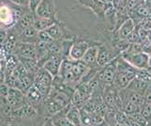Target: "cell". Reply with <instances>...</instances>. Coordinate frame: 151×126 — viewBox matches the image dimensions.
<instances>
[{
  "instance_id": "obj_26",
  "label": "cell",
  "mask_w": 151,
  "mask_h": 126,
  "mask_svg": "<svg viewBox=\"0 0 151 126\" xmlns=\"http://www.w3.org/2000/svg\"><path fill=\"white\" fill-rule=\"evenodd\" d=\"M135 122H136V123L139 125V126H147V122H148V120L144 118L143 116L140 113H135V114H132V115H129Z\"/></svg>"
},
{
  "instance_id": "obj_33",
  "label": "cell",
  "mask_w": 151,
  "mask_h": 126,
  "mask_svg": "<svg viewBox=\"0 0 151 126\" xmlns=\"http://www.w3.org/2000/svg\"><path fill=\"white\" fill-rule=\"evenodd\" d=\"M44 126H55V125H54L53 123H52V122H51V120H50L49 119H47V120H46V122H45Z\"/></svg>"
},
{
  "instance_id": "obj_18",
  "label": "cell",
  "mask_w": 151,
  "mask_h": 126,
  "mask_svg": "<svg viewBox=\"0 0 151 126\" xmlns=\"http://www.w3.org/2000/svg\"><path fill=\"white\" fill-rule=\"evenodd\" d=\"M35 15L33 12H31L29 9H27V12H24L23 15V17L20 19V21L17 23L20 29H23L25 28L31 27V25H34V21H35Z\"/></svg>"
},
{
  "instance_id": "obj_15",
  "label": "cell",
  "mask_w": 151,
  "mask_h": 126,
  "mask_svg": "<svg viewBox=\"0 0 151 126\" xmlns=\"http://www.w3.org/2000/svg\"><path fill=\"white\" fill-rule=\"evenodd\" d=\"M68 107V106H67ZM67 107L55 114L49 119L55 126H75L67 117Z\"/></svg>"
},
{
  "instance_id": "obj_19",
  "label": "cell",
  "mask_w": 151,
  "mask_h": 126,
  "mask_svg": "<svg viewBox=\"0 0 151 126\" xmlns=\"http://www.w3.org/2000/svg\"><path fill=\"white\" fill-rule=\"evenodd\" d=\"M34 75L33 73H27L25 75L22 76L20 78V85H19V90L22 91L24 94L29 88L33 86L34 84Z\"/></svg>"
},
{
  "instance_id": "obj_12",
  "label": "cell",
  "mask_w": 151,
  "mask_h": 126,
  "mask_svg": "<svg viewBox=\"0 0 151 126\" xmlns=\"http://www.w3.org/2000/svg\"><path fill=\"white\" fill-rule=\"evenodd\" d=\"M135 28H136V24H135L132 18L129 17L124 21L122 25L116 31V36L120 39H128L129 36L133 32Z\"/></svg>"
},
{
  "instance_id": "obj_4",
  "label": "cell",
  "mask_w": 151,
  "mask_h": 126,
  "mask_svg": "<svg viewBox=\"0 0 151 126\" xmlns=\"http://www.w3.org/2000/svg\"><path fill=\"white\" fill-rule=\"evenodd\" d=\"M116 73V59L111 63L107 64L105 67L101 68L99 71V76L101 83L104 86H111L114 84V77Z\"/></svg>"
},
{
  "instance_id": "obj_14",
  "label": "cell",
  "mask_w": 151,
  "mask_h": 126,
  "mask_svg": "<svg viewBox=\"0 0 151 126\" xmlns=\"http://www.w3.org/2000/svg\"><path fill=\"white\" fill-rule=\"evenodd\" d=\"M150 86L151 85H149L147 82H145V80L141 79L140 77L136 76L133 80L131 81V83L129 84V86L126 88V90L132 91H134V92H137V93L145 95V91H147V88Z\"/></svg>"
},
{
  "instance_id": "obj_10",
  "label": "cell",
  "mask_w": 151,
  "mask_h": 126,
  "mask_svg": "<svg viewBox=\"0 0 151 126\" xmlns=\"http://www.w3.org/2000/svg\"><path fill=\"white\" fill-rule=\"evenodd\" d=\"M14 23L16 22H15L12 8L7 5H1L0 6V25L6 28H10L14 25Z\"/></svg>"
},
{
  "instance_id": "obj_22",
  "label": "cell",
  "mask_w": 151,
  "mask_h": 126,
  "mask_svg": "<svg viewBox=\"0 0 151 126\" xmlns=\"http://www.w3.org/2000/svg\"><path fill=\"white\" fill-rule=\"evenodd\" d=\"M20 62L19 59L17 57V56H10L9 57V59L7 61V65H6V70L8 72V73H10L14 69L15 67L18 65V63Z\"/></svg>"
},
{
  "instance_id": "obj_28",
  "label": "cell",
  "mask_w": 151,
  "mask_h": 126,
  "mask_svg": "<svg viewBox=\"0 0 151 126\" xmlns=\"http://www.w3.org/2000/svg\"><path fill=\"white\" fill-rule=\"evenodd\" d=\"M9 87L7 85L6 83L0 84V94H1V96L4 99L9 95Z\"/></svg>"
},
{
  "instance_id": "obj_31",
  "label": "cell",
  "mask_w": 151,
  "mask_h": 126,
  "mask_svg": "<svg viewBox=\"0 0 151 126\" xmlns=\"http://www.w3.org/2000/svg\"><path fill=\"white\" fill-rule=\"evenodd\" d=\"M8 33L4 30H0V45H4L8 39Z\"/></svg>"
},
{
  "instance_id": "obj_23",
  "label": "cell",
  "mask_w": 151,
  "mask_h": 126,
  "mask_svg": "<svg viewBox=\"0 0 151 126\" xmlns=\"http://www.w3.org/2000/svg\"><path fill=\"white\" fill-rule=\"evenodd\" d=\"M16 45H17L16 38H15L13 35H9L6 43H5V44H4L5 49H6L7 51H9V52H12V51H14Z\"/></svg>"
},
{
  "instance_id": "obj_16",
  "label": "cell",
  "mask_w": 151,
  "mask_h": 126,
  "mask_svg": "<svg viewBox=\"0 0 151 126\" xmlns=\"http://www.w3.org/2000/svg\"><path fill=\"white\" fill-rule=\"evenodd\" d=\"M67 117L75 126H82L80 108L74 106L73 104H70L67 107Z\"/></svg>"
},
{
  "instance_id": "obj_32",
  "label": "cell",
  "mask_w": 151,
  "mask_h": 126,
  "mask_svg": "<svg viewBox=\"0 0 151 126\" xmlns=\"http://www.w3.org/2000/svg\"><path fill=\"white\" fill-rule=\"evenodd\" d=\"M145 102L151 104V86L147 88V91H145Z\"/></svg>"
},
{
  "instance_id": "obj_13",
  "label": "cell",
  "mask_w": 151,
  "mask_h": 126,
  "mask_svg": "<svg viewBox=\"0 0 151 126\" xmlns=\"http://www.w3.org/2000/svg\"><path fill=\"white\" fill-rule=\"evenodd\" d=\"M25 98L27 100V103L33 104L35 106H42L44 102V97L40 92L37 88L34 85L31 87L25 93Z\"/></svg>"
},
{
  "instance_id": "obj_29",
  "label": "cell",
  "mask_w": 151,
  "mask_h": 126,
  "mask_svg": "<svg viewBox=\"0 0 151 126\" xmlns=\"http://www.w3.org/2000/svg\"><path fill=\"white\" fill-rule=\"evenodd\" d=\"M41 2V0H29V3H28V9L33 12L34 13L36 12L37 10V8L39 7L40 3Z\"/></svg>"
},
{
  "instance_id": "obj_3",
  "label": "cell",
  "mask_w": 151,
  "mask_h": 126,
  "mask_svg": "<svg viewBox=\"0 0 151 126\" xmlns=\"http://www.w3.org/2000/svg\"><path fill=\"white\" fill-rule=\"evenodd\" d=\"M90 45L91 43L89 41H86L84 39L74 41L70 48L69 55H68L67 59L73 60V61L82 60L86 54V52L90 47Z\"/></svg>"
},
{
  "instance_id": "obj_6",
  "label": "cell",
  "mask_w": 151,
  "mask_h": 126,
  "mask_svg": "<svg viewBox=\"0 0 151 126\" xmlns=\"http://www.w3.org/2000/svg\"><path fill=\"white\" fill-rule=\"evenodd\" d=\"M35 13L36 15H39L41 17L55 19L56 7L55 0H41Z\"/></svg>"
},
{
  "instance_id": "obj_9",
  "label": "cell",
  "mask_w": 151,
  "mask_h": 126,
  "mask_svg": "<svg viewBox=\"0 0 151 126\" xmlns=\"http://www.w3.org/2000/svg\"><path fill=\"white\" fill-rule=\"evenodd\" d=\"M64 108L66 107H64L59 102H57L53 97L48 96L43 102V111L47 119H50L52 116H54L55 114L58 113Z\"/></svg>"
},
{
  "instance_id": "obj_25",
  "label": "cell",
  "mask_w": 151,
  "mask_h": 126,
  "mask_svg": "<svg viewBox=\"0 0 151 126\" xmlns=\"http://www.w3.org/2000/svg\"><path fill=\"white\" fill-rule=\"evenodd\" d=\"M39 40L40 41H42V43H50L52 41H55L46 30L39 31Z\"/></svg>"
},
{
  "instance_id": "obj_21",
  "label": "cell",
  "mask_w": 151,
  "mask_h": 126,
  "mask_svg": "<svg viewBox=\"0 0 151 126\" xmlns=\"http://www.w3.org/2000/svg\"><path fill=\"white\" fill-rule=\"evenodd\" d=\"M4 83H6L9 88H19L20 85V80L19 78L14 76L12 73H7L5 75V80Z\"/></svg>"
},
{
  "instance_id": "obj_36",
  "label": "cell",
  "mask_w": 151,
  "mask_h": 126,
  "mask_svg": "<svg viewBox=\"0 0 151 126\" xmlns=\"http://www.w3.org/2000/svg\"><path fill=\"white\" fill-rule=\"evenodd\" d=\"M2 100H5V99H4V98H3V97L1 96V94H0V102H1Z\"/></svg>"
},
{
  "instance_id": "obj_34",
  "label": "cell",
  "mask_w": 151,
  "mask_h": 126,
  "mask_svg": "<svg viewBox=\"0 0 151 126\" xmlns=\"http://www.w3.org/2000/svg\"><path fill=\"white\" fill-rule=\"evenodd\" d=\"M149 70L151 71V54L149 55Z\"/></svg>"
},
{
  "instance_id": "obj_17",
  "label": "cell",
  "mask_w": 151,
  "mask_h": 126,
  "mask_svg": "<svg viewBox=\"0 0 151 126\" xmlns=\"http://www.w3.org/2000/svg\"><path fill=\"white\" fill-rule=\"evenodd\" d=\"M55 22H56V20L53 18L41 17V16H39V15H35L34 27L39 31L46 30L47 28H49L51 25H53Z\"/></svg>"
},
{
  "instance_id": "obj_1",
  "label": "cell",
  "mask_w": 151,
  "mask_h": 126,
  "mask_svg": "<svg viewBox=\"0 0 151 126\" xmlns=\"http://www.w3.org/2000/svg\"><path fill=\"white\" fill-rule=\"evenodd\" d=\"M55 77L46 71L43 67H40L34 75V87H36L42 94L44 100L48 97L53 88Z\"/></svg>"
},
{
  "instance_id": "obj_5",
  "label": "cell",
  "mask_w": 151,
  "mask_h": 126,
  "mask_svg": "<svg viewBox=\"0 0 151 126\" xmlns=\"http://www.w3.org/2000/svg\"><path fill=\"white\" fill-rule=\"evenodd\" d=\"M13 52L18 59H37L36 43H19Z\"/></svg>"
},
{
  "instance_id": "obj_24",
  "label": "cell",
  "mask_w": 151,
  "mask_h": 126,
  "mask_svg": "<svg viewBox=\"0 0 151 126\" xmlns=\"http://www.w3.org/2000/svg\"><path fill=\"white\" fill-rule=\"evenodd\" d=\"M140 114H141L144 118L147 119V120H149L151 119V104L145 102V104L142 106Z\"/></svg>"
},
{
  "instance_id": "obj_11",
  "label": "cell",
  "mask_w": 151,
  "mask_h": 126,
  "mask_svg": "<svg viewBox=\"0 0 151 126\" xmlns=\"http://www.w3.org/2000/svg\"><path fill=\"white\" fill-rule=\"evenodd\" d=\"M21 43H38L39 40V30L34 25L21 29L20 31Z\"/></svg>"
},
{
  "instance_id": "obj_8",
  "label": "cell",
  "mask_w": 151,
  "mask_h": 126,
  "mask_svg": "<svg viewBox=\"0 0 151 126\" xmlns=\"http://www.w3.org/2000/svg\"><path fill=\"white\" fill-rule=\"evenodd\" d=\"M99 43H93L90 45L89 48L87 49L86 52V54L83 57V61H84L86 64L90 67L91 69H101L98 66V54H99Z\"/></svg>"
},
{
  "instance_id": "obj_27",
  "label": "cell",
  "mask_w": 151,
  "mask_h": 126,
  "mask_svg": "<svg viewBox=\"0 0 151 126\" xmlns=\"http://www.w3.org/2000/svg\"><path fill=\"white\" fill-rule=\"evenodd\" d=\"M114 119L117 122L125 123L126 119H128V114L124 112L123 110H116V112L114 113Z\"/></svg>"
},
{
  "instance_id": "obj_7",
  "label": "cell",
  "mask_w": 151,
  "mask_h": 126,
  "mask_svg": "<svg viewBox=\"0 0 151 126\" xmlns=\"http://www.w3.org/2000/svg\"><path fill=\"white\" fill-rule=\"evenodd\" d=\"M64 59L63 55H54L49 56V59L46 60L42 67L47 71L49 73H51L54 77H56L58 75L60 67L62 64V61Z\"/></svg>"
},
{
  "instance_id": "obj_20",
  "label": "cell",
  "mask_w": 151,
  "mask_h": 126,
  "mask_svg": "<svg viewBox=\"0 0 151 126\" xmlns=\"http://www.w3.org/2000/svg\"><path fill=\"white\" fill-rule=\"evenodd\" d=\"M141 108H142V106H138V104H133L132 102L127 101V100H124L122 110L124 112H126L128 115L140 113V112H141Z\"/></svg>"
},
{
  "instance_id": "obj_2",
  "label": "cell",
  "mask_w": 151,
  "mask_h": 126,
  "mask_svg": "<svg viewBox=\"0 0 151 126\" xmlns=\"http://www.w3.org/2000/svg\"><path fill=\"white\" fill-rule=\"evenodd\" d=\"M123 59L129 62L137 70H147L149 69V54L145 52H139L135 54L122 53L120 55Z\"/></svg>"
},
{
  "instance_id": "obj_30",
  "label": "cell",
  "mask_w": 151,
  "mask_h": 126,
  "mask_svg": "<svg viewBox=\"0 0 151 126\" xmlns=\"http://www.w3.org/2000/svg\"><path fill=\"white\" fill-rule=\"evenodd\" d=\"M9 1L21 7H28L29 3V0H9Z\"/></svg>"
},
{
  "instance_id": "obj_35",
  "label": "cell",
  "mask_w": 151,
  "mask_h": 126,
  "mask_svg": "<svg viewBox=\"0 0 151 126\" xmlns=\"http://www.w3.org/2000/svg\"><path fill=\"white\" fill-rule=\"evenodd\" d=\"M147 126H151V120H148V122H147Z\"/></svg>"
}]
</instances>
